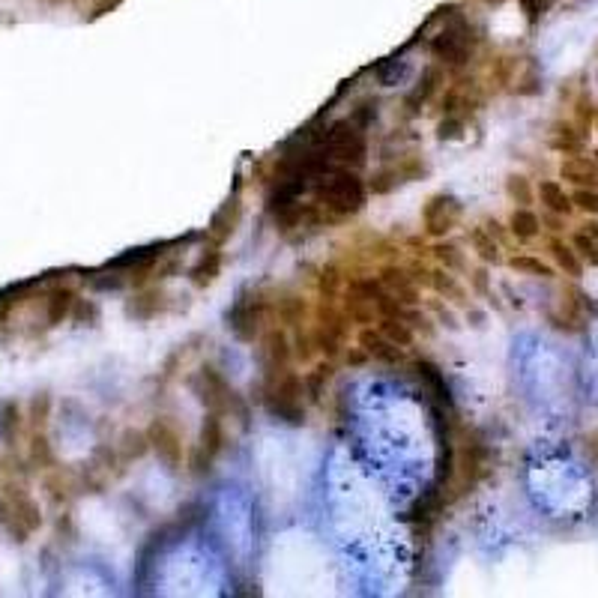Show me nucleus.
I'll return each mask as SVG.
<instances>
[{"instance_id":"obj_41","label":"nucleus","mask_w":598,"mask_h":598,"mask_svg":"<svg viewBox=\"0 0 598 598\" xmlns=\"http://www.w3.org/2000/svg\"><path fill=\"white\" fill-rule=\"evenodd\" d=\"M359 129H371L374 123H377V117H380V99L377 96H362V99H356L353 105H350V114H347Z\"/></svg>"},{"instance_id":"obj_53","label":"nucleus","mask_w":598,"mask_h":598,"mask_svg":"<svg viewBox=\"0 0 598 598\" xmlns=\"http://www.w3.org/2000/svg\"><path fill=\"white\" fill-rule=\"evenodd\" d=\"M470 282H473V291L479 294V297H488L491 291H488V273L485 270H476L473 276H470Z\"/></svg>"},{"instance_id":"obj_52","label":"nucleus","mask_w":598,"mask_h":598,"mask_svg":"<svg viewBox=\"0 0 598 598\" xmlns=\"http://www.w3.org/2000/svg\"><path fill=\"white\" fill-rule=\"evenodd\" d=\"M344 359H347V365H350V368H362V365H368V362H371V359L365 356V350H362L359 344H356V347H350Z\"/></svg>"},{"instance_id":"obj_42","label":"nucleus","mask_w":598,"mask_h":598,"mask_svg":"<svg viewBox=\"0 0 598 598\" xmlns=\"http://www.w3.org/2000/svg\"><path fill=\"white\" fill-rule=\"evenodd\" d=\"M506 195L515 207H533V201H536V189H533L530 177H524V174L506 177Z\"/></svg>"},{"instance_id":"obj_57","label":"nucleus","mask_w":598,"mask_h":598,"mask_svg":"<svg viewBox=\"0 0 598 598\" xmlns=\"http://www.w3.org/2000/svg\"><path fill=\"white\" fill-rule=\"evenodd\" d=\"M593 162H596V168H598V150H596V153H593Z\"/></svg>"},{"instance_id":"obj_39","label":"nucleus","mask_w":598,"mask_h":598,"mask_svg":"<svg viewBox=\"0 0 598 598\" xmlns=\"http://www.w3.org/2000/svg\"><path fill=\"white\" fill-rule=\"evenodd\" d=\"M24 419H21V407L15 401H0V440L6 446H12L18 440Z\"/></svg>"},{"instance_id":"obj_12","label":"nucleus","mask_w":598,"mask_h":598,"mask_svg":"<svg viewBox=\"0 0 598 598\" xmlns=\"http://www.w3.org/2000/svg\"><path fill=\"white\" fill-rule=\"evenodd\" d=\"M422 177H428V162L419 153H410V156H401L398 162L377 168L374 177L368 180V195H389V192H395L407 183H416Z\"/></svg>"},{"instance_id":"obj_17","label":"nucleus","mask_w":598,"mask_h":598,"mask_svg":"<svg viewBox=\"0 0 598 598\" xmlns=\"http://www.w3.org/2000/svg\"><path fill=\"white\" fill-rule=\"evenodd\" d=\"M377 279H380V285H383L392 297L398 299L404 308L422 302V288H419V282L410 276L407 267H401V264H383L380 273H377Z\"/></svg>"},{"instance_id":"obj_47","label":"nucleus","mask_w":598,"mask_h":598,"mask_svg":"<svg viewBox=\"0 0 598 598\" xmlns=\"http://www.w3.org/2000/svg\"><path fill=\"white\" fill-rule=\"evenodd\" d=\"M572 204H575V210H581L587 216H598V189H575Z\"/></svg>"},{"instance_id":"obj_45","label":"nucleus","mask_w":598,"mask_h":598,"mask_svg":"<svg viewBox=\"0 0 598 598\" xmlns=\"http://www.w3.org/2000/svg\"><path fill=\"white\" fill-rule=\"evenodd\" d=\"M467 120L464 114H443L437 123V141H461L467 135Z\"/></svg>"},{"instance_id":"obj_23","label":"nucleus","mask_w":598,"mask_h":598,"mask_svg":"<svg viewBox=\"0 0 598 598\" xmlns=\"http://www.w3.org/2000/svg\"><path fill=\"white\" fill-rule=\"evenodd\" d=\"M479 105V84L470 78H458L455 84L446 87L443 93V114H470Z\"/></svg>"},{"instance_id":"obj_4","label":"nucleus","mask_w":598,"mask_h":598,"mask_svg":"<svg viewBox=\"0 0 598 598\" xmlns=\"http://www.w3.org/2000/svg\"><path fill=\"white\" fill-rule=\"evenodd\" d=\"M261 404H264V410L270 413L273 422H282L288 428H302L305 419H308V401H305L302 374L288 368L276 380L264 383Z\"/></svg>"},{"instance_id":"obj_36","label":"nucleus","mask_w":598,"mask_h":598,"mask_svg":"<svg viewBox=\"0 0 598 598\" xmlns=\"http://www.w3.org/2000/svg\"><path fill=\"white\" fill-rule=\"evenodd\" d=\"M431 258L437 261V267H443V270H449V273H464V270H467V261H464L461 246L452 243V240H446V237H443V240H434Z\"/></svg>"},{"instance_id":"obj_5","label":"nucleus","mask_w":598,"mask_h":598,"mask_svg":"<svg viewBox=\"0 0 598 598\" xmlns=\"http://www.w3.org/2000/svg\"><path fill=\"white\" fill-rule=\"evenodd\" d=\"M189 389L195 395V401L207 410V413H219V416H234L240 413L246 422V404L240 398V392L231 386V380L216 368V365H201L192 377H189Z\"/></svg>"},{"instance_id":"obj_16","label":"nucleus","mask_w":598,"mask_h":598,"mask_svg":"<svg viewBox=\"0 0 598 598\" xmlns=\"http://www.w3.org/2000/svg\"><path fill=\"white\" fill-rule=\"evenodd\" d=\"M168 302L171 299H168L162 285H144V288H135V294L126 299L123 311L135 323H150V320H156L159 314L168 311Z\"/></svg>"},{"instance_id":"obj_8","label":"nucleus","mask_w":598,"mask_h":598,"mask_svg":"<svg viewBox=\"0 0 598 598\" xmlns=\"http://www.w3.org/2000/svg\"><path fill=\"white\" fill-rule=\"evenodd\" d=\"M0 527L15 542H27L42 527V512L36 500L21 488H6V494H0Z\"/></svg>"},{"instance_id":"obj_27","label":"nucleus","mask_w":598,"mask_h":598,"mask_svg":"<svg viewBox=\"0 0 598 598\" xmlns=\"http://www.w3.org/2000/svg\"><path fill=\"white\" fill-rule=\"evenodd\" d=\"M78 302V294L69 285H54L45 297V323L48 326H60L63 320L72 317V308Z\"/></svg>"},{"instance_id":"obj_38","label":"nucleus","mask_w":598,"mask_h":598,"mask_svg":"<svg viewBox=\"0 0 598 598\" xmlns=\"http://www.w3.org/2000/svg\"><path fill=\"white\" fill-rule=\"evenodd\" d=\"M377 329H380L389 341H395L398 347H410L413 338H416V332H413V329L407 326V320H404V311H401V314L380 317V320H377Z\"/></svg>"},{"instance_id":"obj_20","label":"nucleus","mask_w":598,"mask_h":598,"mask_svg":"<svg viewBox=\"0 0 598 598\" xmlns=\"http://www.w3.org/2000/svg\"><path fill=\"white\" fill-rule=\"evenodd\" d=\"M222 267H225V252H222V246L207 243V246L201 249L198 261L189 267V282H192V288L207 291L210 285H216V279L222 276Z\"/></svg>"},{"instance_id":"obj_51","label":"nucleus","mask_w":598,"mask_h":598,"mask_svg":"<svg viewBox=\"0 0 598 598\" xmlns=\"http://www.w3.org/2000/svg\"><path fill=\"white\" fill-rule=\"evenodd\" d=\"M72 317H75L81 326H84V320L96 323V320H99V308H96V302H90V299H78L75 308H72Z\"/></svg>"},{"instance_id":"obj_50","label":"nucleus","mask_w":598,"mask_h":598,"mask_svg":"<svg viewBox=\"0 0 598 598\" xmlns=\"http://www.w3.org/2000/svg\"><path fill=\"white\" fill-rule=\"evenodd\" d=\"M48 410H51V398L42 392V395H36L33 398V413H30V419H33V428H45V419H48Z\"/></svg>"},{"instance_id":"obj_55","label":"nucleus","mask_w":598,"mask_h":598,"mask_svg":"<svg viewBox=\"0 0 598 598\" xmlns=\"http://www.w3.org/2000/svg\"><path fill=\"white\" fill-rule=\"evenodd\" d=\"M434 311H437V317L449 326V329H458V320H455V314L446 308V305H440V302H434Z\"/></svg>"},{"instance_id":"obj_29","label":"nucleus","mask_w":598,"mask_h":598,"mask_svg":"<svg viewBox=\"0 0 598 598\" xmlns=\"http://www.w3.org/2000/svg\"><path fill=\"white\" fill-rule=\"evenodd\" d=\"M587 144V132L578 120H560L551 132V147L572 156V153H581Z\"/></svg>"},{"instance_id":"obj_54","label":"nucleus","mask_w":598,"mask_h":598,"mask_svg":"<svg viewBox=\"0 0 598 598\" xmlns=\"http://www.w3.org/2000/svg\"><path fill=\"white\" fill-rule=\"evenodd\" d=\"M120 3H123V0H99V3L93 6V12H90V21H96V18H102V15H108V12H114Z\"/></svg>"},{"instance_id":"obj_32","label":"nucleus","mask_w":598,"mask_h":598,"mask_svg":"<svg viewBox=\"0 0 598 598\" xmlns=\"http://www.w3.org/2000/svg\"><path fill=\"white\" fill-rule=\"evenodd\" d=\"M341 299H344V302H341V311H344V317H347L350 323H356L359 329L377 323V311H374V305L362 297V294L344 288V291H341Z\"/></svg>"},{"instance_id":"obj_11","label":"nucleus","mask_w":598,"mask_h":598,"mask_svg":"<svg viewBox=\"0 0 598 598\" xmlns=\"http://www.w3.org/2000/svg\"><path fill=\"white\" fill-rule=\"evenodd\" d=\"M147 440H150V452L159 458V464L168 473H180L186 464V446H183V434L177 431V425L168 416H156L147 425Z\"/></svg>"},{"instance_id":"obj_10","label":"nucleus","mask_w":598,"mask_h":598,"mask_svg":"<svg viewBox=\"0 0 598 598\" xmlns=\"http://www.w3.org/2000/svg\"><path fill=\"white\" fill-rule=\"evenodd\" d=\"M461 219H464V204L452 192H434L422 204V234L431 240L449 237L461 225Z\"/></svg>"},{"instance_id":"obj_49","label":"nucleus","mask_w":598,"mask_h":598,"mask_svg":"<svg viewBox=\"0 0 598 598\" xmlns=\"http://www.w3.org/2000/svg\"><path fill=\"white\" fill-rule=\"evenodd\" d=\"M30 458H33L39 467H48V464L54 461V455H51V449H48V440H45V434H33V443H30Z\"/></svg>"},{"instance_id":"obj_26","label":"nucleus","mask_w":598,"mask_h":598,"mask_svg":"<svg viewBox=\"0 0 598 598\" xmlns=\"http://www.w3.org/2000/svg\"><path fill=\"white\" fill-rule=\"evenodd\" d=\"M536 198L542 201V207L548 213H557V216H572L575 213V204H572V192H566V186L560 180H542L536 186Z\"/></svg>"},{"instance_id":"obj_13","label":"nucleus","mask_w":598,"mask_h":598,"mask_svg":"<svg viewBox=\"0 0 598 598\" xmlns=\"http://www.w3.org/2000/svg\"><path fill=\"white\" fill-rule=\"evenodd\" d=\"M488 467V446L476 431H467L461 443L455 440V479L461 476V488L470 491Z\"/></svg>"},{"instance_id":"obj_7","label":"nucleus","mask_w":598,"mask_h":598,"mask_svg":"<svg viewBox=\"0 0 598 598\" xmlns=\"http://www.w3.org/2000/svg\"><path fill=\"white\" fill-rule=\"evenodd\" d=\"M311 338L320 356L338 359L350 338V320L335 305V299H317V308L311 311Z\"/></svg>"},{"instance_id":"obj_22","label":"nucleus","mask_w":598,"mask_h":598,"mask_svg":"<svg viewBox=\"0 0 598 598\" xmlns=\"http://www.w3.org/2000/svg\"><path fill=\"white\" fill-rule=\"evenodd\" d=\"M225 446H228L225 416H219V413H204V422H201L195 449H198L201 455H207L210 461H219V455L225 452Z\"/></svg>"},{"instance_id":"obj_21","label":"nucleus","mask_w":598,"mask_h":598,"mask_svg":"<svg viewBox=\"0 0 598 598\" xmlns=\"http://www.w3.org/2000/svg\"><path fill=\"white\" fill-rule=\"evenodd\" d=\"M413 371H416V377L422 380V386H425V392H428V401H440V404H446V407L455 410L452 386H449V380H446V374H443V368H440L437 362H431V359H416V362H413Z\"/></svg>"},{"instance_id":"obj_56","label":"nucleus","mask_w":598,"mask_h":598,"mask_svg":"<svg viewBox=\"0 0 598 598\" xmlns=\"http://www.w3.org/2000/svg\"><path fill=\"white\" fill-rule=\"evenodd\" d=\"M581 234H587L590 240H596V243H598V219H590V222H587V225L581 228Z\"/></svg>"},{"instance_id":"obj_44","label":"nucleus","mask_w":598,"mask_h":598,"mask_svg":"<svg viewBox=\"0 0 598 598\" xmlns=\"http://www.w3.org/2000/svg\"><path fill=\"white\" fill-rule=\"evenodd\" d=\"M344 291V276L335 264H326L317 276V294L323 299H338Z\"/></svg>"},{"instance_id":"obj_24","label":"nucleus","mask_w":598,"mask_h":598,"mask_svg":"<svg viewBox=\"0 0 598 598\" xmlns=\"http://www.w3.org/2000/svg\"><path fill=\"white\" fill-rule=\"evenodd\" d=\"M560 177L572 183L575 189H598V168L593 159L572 153L560 162Z\"/></svg>"},{"instance_id":"obj_43","label":"nucleus","mask_w":598,"mask_h":598,"mask_svg":"<svg viewBox=\"0 0 598 598\" xmlns=\"http://www.w3.org/2000/svg\"><path fill=\"white\" fill-rule=\"evenodd\" d=\"M311 323V320H308ZM302 323L294 326V338H291V350H294V359L302 365H311L317 359V347H314V338H311V326Z\"/></svg>"},{"instance_id":"obj_35","label":"nucleus","mask_w":598,"mask_h":598,"mask_svg":"<svg viewBox=\"0 0 598 598\" xmlns=\"http://www.w3.org/2000/svg\"><path fill=\"white\" fill-rule=\"evenodd\" d=\"M273 314L279 317V323H282L285 329H294V326H302V323L311 320V317H308V305H305V299L299 297L273 299Z\"/></svg>"},{"instance_id":"obj_48","label":"nucleus","mask_w":598,"mask_h":598,"mask_svg":"<svg viewBox=\"0 0 598 598\" xmlns=\"http://www.w3.org/2000/svg\"><path fill=\"white\" fill-rule=\"evenodd\" d=\"M518 6H521L524 18H527L530 24H539V21L548 15V9L554 6V0H518Z\"/></svg>"},{"instance_id":"obj_30","label":"nucleus","mask_w":598,"mask_h":598,"mask_svg":"<svg viewBox=\"0 0 598 598\" xmlns=\"http://www.w3.org/2000/svg\"><path fill=\"white\" fill-rule=\"evenodd\" d=\"M548 252H551V261H554V267H557L560 273H566L569 279H581V276H584V261H581V255L575 252L572 243H566V240H560V237H551V240H548Z\"/></svg>"},{"instance_id":"obj_40","label":"nucleus","mask_w":598,"mask_h":598,"mask_svg":"<svg viewBox=\"0 0 598 598\" xmlns=\"http://www.w3.org/2000/svg\"><path fill=\"white\" fill-rule=\"evenodd\" d=\"M371 72L377 75V81H380L383 87H395V84H401V81L407 78L410 63L401 60V57H386V60H380L377 66H371Z\"/></svg>"},{"instance_id":"obj_18","label":"nucleus","mask_w":598,"mask_h":598,"mask_svg":"<svg viewBox=\"0 0 598 598\" xmlns=\"http://www.w3.org/2000/svg\"><path fill=\"white\" fill-rule=\"evenodd\" d=\"M446 503H449V500H446V488H440V485L431 482V488L422 491V494L413 500V506L407 509V524H413L416 533L428 530V527L443 515Z\"/></svg>"},{"instance_id":"obj_28","label":"nucleus","mask_w":598,"mask_h":598,"mask_svg":"<svg viewBox=\"0 0 598 598\" xmlns=\"http://www.w3.org/2000/svg\"><path fill=\"white\" fill-rule=\"evenodd\" d=\"M506 231L518 243H533L542 234V216L533 207H515L512 216H509V222H506Z\"/></svg>"},{"instance_id":"obj_37","label":"nucleus","mask_w":598,"mask_h":598,"mask_svg":"<svg viewBox=\"0 0 598 598\" xmlns=\"http://www.w3.org/2000/svg\"><path fill=\"white\" fill-rule=\"evenodd\" d=\"M506 264H509V270H515L521 276H530V279H545L548 282V279L557 276V267H551L548 261L536 258V255H515Z\"/></svg>"},{"instance_id":"obj_14","label":"nucleus","mask_w":598,"mask_h":598,"mask_svg":"<svg viewBox=\"0 0 598 598\" xmlns=\"http://www.w3.org/2000/svg\"><path fill=\"white\" fill-rule=\"evenodd\" d=\"M243 180L237 177V183H234V192L219 204V210L210 216V222H207V231H204V237H207V243H213V246H222L225 249V243L237 234V228H240V219H243Z\"/></svg>"},{"instance_id":"obj_2","label":"nucleus","mask_w":598,"mask_h":598,"mask_svg":"<svg viewBox=\"0 0 598 598\" xmlns=\"http://www.w3.org/2000/svg\"><path fill=\"white\" fill-rule=\"evenodd\" d=\"M440 12H443V24L428 39V51H431V57L440 66H446V69H464L473 60L476 45H479L482 36H479L476 24L458 6H446Z\"/></svg>"},{"instance_id":"obj_6","label":"nucleus","mask_w":598,"mask_h":598,"mask_svg":"<svg viewBox=\"0 0 598 598\" xmlns=\"http://www.w3.org/2000/svg\"><path fill=\"white\" fill-rule=\"evenodd\" d=\"M273 314V299L261 288L240 291L231 308L225 311V326L240 344H255Z\"/></svg>"},{"instance_id":"obj_1","label":"nucleus","mask_w":598,"mask_h":598,"mask_svg":"<svg viewBox=\"0 0 598 598\" xmlns=\"http://www.w3.org/2000/svg\"><path fill=\"white\" fill-rule=\"evenodd\" d=\"M308 195L326 213V219L332 225H338V222H347V219H353L365 210L368 183L362 180V174L356 168L332 165L311 180Z\"/></svg>"},{"instance_id":"obj_3","label":"nucleus","mask_w":598,"mask_h":598,"mask_svg":"<svg viewBox=\"0 0 598 598\" xmlns=\"http://www.w3.org/2000/svg\"><path fill=\"white\" fill-rule=\"evenodd\" d=\"M317 147L326 153L332 165L362 171L368 165V132L359 129L350 117H338L323 126Z\"/></svg>"},{"instance_id":"obj_46","label":"nucleus","mask_w":598,"mask_h":598,"mask_svg":"<svg viewBox=\"0 0 598 598\" xmlns=\"http://www.w3.org/2000/svg\"><path fill=\"white\" fill-rule=\"evenodd\" d=\"M404 320H407V326H410L413 332H422L425 338H431V335L437 332V326H434V317H431V314H425V311H419V305H410V308H404Z\"/></svg>"},{"instance_id":"obj_33","label":"nucleus","mask_w":598,"mask_h":598,"mask_svg":"<svg viewBox=\"0 0 598 598\" xmlns=\"http://www.w3.org/2000/svg\"><path fill=\"white\" fill-rule=\"evenodd\" d=\"M114 452L123 464H135L141 461L147 452H150V440H147V431H138V428H126L120 434V440L114 443Z\"/></svg>"},{"instance_id":"obj_15","label":"nucleus","mask_w":598,"mask_h":598,"mask_svg":"<svg viewBox=\"0 0 598 598\" xmlns=\"http://www.w3.org/2000/svg\"><path fill=\"white\" fill-rule=\"evenodd\" d=\"M443 84H446V66H440V63L425 66V69L419 72L416 84L410 87V93L404 96V111H407V117H416V114L443 90Z\"/></svg>"},{"instance_id":"obj_19","label":"nucleus","mask_w":598,"mask_h":598,"mask_svg":"<svg viewBox=\"0 0 598 598\" xmlns=\"http://www.w3.org/2000/svg\"><path fill=\"white\" fill-rule=\"evenodd\" d=\"M356 344L365 350V356L371 362H380V365H398V362H404V347H398L395 341H389L377 326H362L356 332Z\"/></svg>"},{"instance_id":"obj_34","label":"nucleus","mask_w":598,"mask_h":598,"mask_svg":"<svg viewBox=\"0 0 598 598\" xmlns=\"http://www.w3.org/2000/svg\"><path fill=\"white\" fill-rule=\"evenodd\" d=\"M428 288L437 294V297H446L449 302H458V305H467V291L458 285V276L443 270V267H431L428 273Z\"/></svg>"},{"instance_id":"obj_9","label":"nucleus","mask_w":598,"mask_h":598,"mask_svg":"<svg viewBox=\"0 0 598 598\" xmlns=\"http://www.w3.org/2000/svg\"><path fill=\"white\" fill-rule=\"evenodd\" d=\"M255 353L264 371V383L276 380L279 374H285L294 362V350H291V335L282 323H267L264 332L255 341Z\"/></svg>"},{"instance_id":"obj_31","label":"nucleus","mask_w":598,"mask_h":598,"mask_svg":"<svg viewBox=\"0 0 598 598\" xmlns=\"http://www.w3.org/2000/svg\"><path fill=\"white\" fill-rule=\"evenodd\" d=\"M467 240H470V249L476 252V258H479L482 264H500V261H503V246H500V240H497L485 225L470 228Z\"/></svg>"},{"instance_id":"obj_25","label":"nucleus","mask_w":598,"mask_h":598,"mask_svg":"<svg viewBox=\"0 0 598 598\" xmlns=\"http://www.w3.org/2000/svg\"><path fill=\"white\" fill-rule=\"evenodd\" d=\"M335 377V359H314L302 377V386H305V401L308 404H320L323 395H326V386L332 383Z\"/></svg>"}]
</instances>
